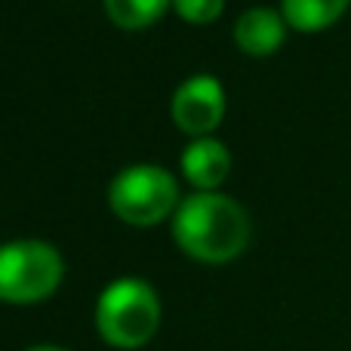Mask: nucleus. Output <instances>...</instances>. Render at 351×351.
I'll return each mask as SVG.
<instances>
[{
	"label": "nucleus",
	"instance_id": "nucleus-7",
	"mask_svg": "<svg viewBox=\"0 0 351 351\" xmlns=\"http://www.w3.org/2000/svg\"><path fill=\"white\" fill-rule=\"evenodd\" d=\"M228 170H231L228 148H225L222 142L210 139V136L194 139L191 145L182 152V173H185L197 188H204V191L222 185Z\"/></svg>",
	"mask_w": 351,
	"mask_h": 351
},
{
	"label": "nucleus",
	"instance_id": "nucleus-3",
	"mask_svg": "<svg viewBox=\"0 0 351 351\" xmlns=\"http://www.w3.org/2000/svg\"><path fill=\"white\" fill-rule=\"evenodd\" d=\"M62 256L43 241H12L0 247V299L31 305L53 296L62 284Z\"/></svg>",
	"mask_w": 351,
	"mask_h": 351
},
{
	"label": "nucleus",
	"instance_id": "nucleus-4",
	"mask_svg": "<svg viewBox=\"0 0 351 351\" xmlns=\"http://www.w3.org/2000/svg\"><path fill=\"white\" fill-rule=\"evenodd\" d=\"M179 188L167 170L154 164L127 167L108 188L111 210L130 225H154L170 216Z\"/></svg>",
	"mask_w": 351,
	"mask_h": 351
},
{
	"label": "nucleus",
	"instance_id": "nucleus-8",
	"mask_svg": "<svg viewBox=\"0 0 351 351\" xmlns=\"http://www.w3.org/2000/svg\"><path fill=\"white\" fill-rule=\"evenodd\" d=\"M351 0H284V19L299 31H321L346 12Z\"/></svg>",
	"mask_w": 351,
	"mask_h": 351
},
{
	"label": "nucleus",
	"instance_id": "nucleus-5",
	"mask_svg": "<svg viewBox=\"0 0 351 351\" xmlns=\"http://www.w3.org/2000/svg\"><path fill=\"white\" fill-rule=\"evenodd\" d=\"M225 114V93L222 84L210 74L188 77L173 96V117L185 133H194L204 139V133L219 127Z\"/></svg>",
	"mask_w": 351,
	"mask_h": 351
},
{
	"label": "nucleus",
	"instance_id": "nucleus-2",
	"mask_svg": "<svg viewBox=\"0 0 351 351\" xmlns=\"http://www.w3.org/2000/svg\"><path fill=\"white\" fill-rule=\"evenodd\" d=\"M160 327V299L145 280L121 278L96 302V330L114 348H142Z\"/></svg>",
	"mask_w": 351,
	"mask_h": 351
},
{
	"label": "nucleus",
	"instance_id": "nucleus-6",
	"mask_svg": "<svg viewBox=\"0 0 351 351\" xmlns=\"http://www.w3.org/2000/svg\"><path fill=\"white\" fill-rule=\"evenodd\" d=\"M287 19L284 12H274L268 6H253L247 10L234 25V40L243 53L250 56H268L284 43Z\"/></svg>",
	"mask_w": 351,
	"mask_h": 351
},
{
	"label": "nucleus",
	"instance_id": "nucleus-10",
	"mask_svg": "<svg viewBox=\"0 0 351 351\" xmlns=\"http://www.w3.org/2000/svg\"><path fill=\"white\" fill-rule=\"evenodd\" d=\"M173 6L185 22H213L222 12V0H173Z\"/></svg>",
	"mask_w": 351,
	"mask_h": 351
},
{
	"label": "nucleus",
	"instance_id": "nucleus-9",
	"mask_svg": "<svg viewBox=\"0 0 351 351\" xmlns=\"http://www.w3.org/2000/svg\"><path fill=\"white\" fill-rule=\"evenodd\" d=\"M173 0H105V10L121 28H145L164 16Z\"/></svg>",
	"mask_w": 351,
	"mask_h": 351
},
{
	"label": "nucleus",
	"instance_id": "nucleus-1",
	"mask_svg": "<svg viewBox=\"0 0 351 351\" xmlns=\"http://www.w3.org/2000/svg\"><path fill=\"white\" fill-rule=\"evenodd\" d=\"M173 237L188 256L222 265L250 243V219L241 204L216 191H197L179 204L173 216Z\"/></svg>",
	"mask_w": 351,
	"mask_h": 351
},
{
	"label": "nucleus",
	"instance_id": "nucleus-11",
	"mask_svg": "<svg viewBox=\"0 0 351 351\" xmlns=\"http://www.w3.org/2000/svg\"><path fill=\"white\" fill-rule=\"evenodd\" d=\"M28 351H65V348H59V346H34V348H28Z\"/></svg>",
	"mask_w": 351,
	"mask_h": 351
}]
</instances>
